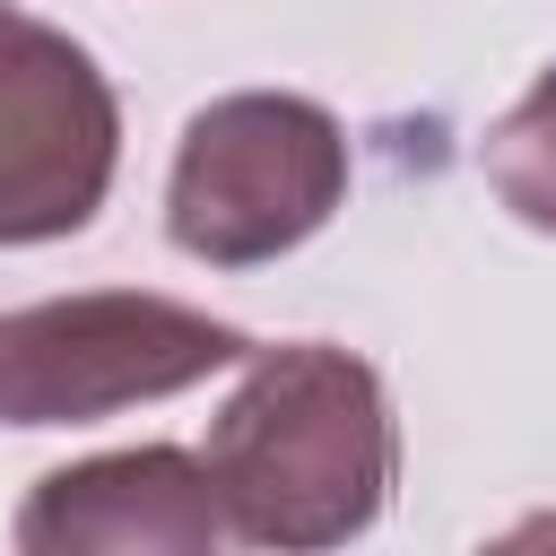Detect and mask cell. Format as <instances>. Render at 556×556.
<instances>
[{
	"mask_svg": "<svg viewBox=\"0 0 556 556\" xmlns=\"http://www.w3.org/2000/svg\"><path fill=\"white\" fill-rule=\"evenodd\" d=\"M9 539L26 556H200L226 539V504L208 460L182 443H139L35 478Z\"/></svg>",
	"mask_w": 556,
	"mask_h": 556,
	"instance_id": "5",
	"label": "cell"
},
{
	"mask_svg": "<svg viewBox=\"0 0 556 556\" xmlns=\"http://www.w3.org/2000/svg\"><path fill=\"white\" fill-rule=\"evenodd\" d=\"M243 356L252 339L235 321H208L200 304L148 287L43 295L0 313V426H96L139 400H174Z\"/></svg>",
	"mask_w": 556,
	"mask_h": 556,
	"instance_id": "3",
	"label": "cell"
},
{
	"mask_svg": "<svg viewBox=\"0 0 556 556\" xmlns=\"http://www.w3.org/2000/svg\"><path fill=\"white\" fill-rule=\"evenodd\" d=\"M478 174H486V191H495L521 226L556 235V61L530 78V96H521L513 113L486 122V139H478Z\"/></svg>",
	"mask_w": 556,
	"mask_h": 556,
	"instance_id": "6",
	"label": "cell"
},
{
	"mask_svg": "<svg viewBox=\"0 0 556 556\" xmlns=\"http://www.w3.org/2000/svg\"><path fill=\"white\" fill-rule=\"evenodd\" d=\"M122 165V104L87 43L0 9V243L78 235Z\"/></svg>",
	"mask_w": 556,
	"mask_h": 556,
	"instance_id": "4",
	"label": "cell"
},
{
	"mask_svg": "<svg viewBox=\"0 0 556 556\" xmlns=\"http://www.w3.org/2000/svg\"><path fill=\"white\" fill-rule=\"evenodd\" d=\"M348 200V130L287 87L217 96L182 122L165 174V235L208 269H261L313 243Z\"/></svg>",
	"mask_w": 556,
	"mask_h": 556,
	"instance_id": "2",
	"label": "cell"
},
{
	"mask_svg": "<svg viewBox=\"0 0 556 556\" xmlns=\"http://www.w3.org/2000/svg\"><path fill=\"white\" fill-rule=\"evenodd\" d=\"M208 478L226 504V539L278 556L348 547L382 521L400 478L382 374L330 339L252 348L243 382L208 417Z\"/></svg>",
	"mask_w": 556,
	"mask_h": 556,
	"instance_id": "1",
	"label": "cell"
}]
</instances>
